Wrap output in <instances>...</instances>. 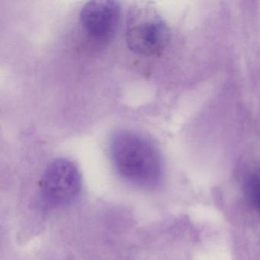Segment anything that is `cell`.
<instances>
[{
  "label": "cell",
  "instance_id": "cell-1",
  "mask_svg": "<svg viewBox=\"0 0 260 260\" xmlns=\"http://www.w3.org/2000/svg\"><path fill=\"white\" fill-rule=\"evenodd\" d=\"M110 154L117 171L131 183L149 188L159 180V153L142 135L132 131L117 132L111 138Z\"/></svg>",
  "mask_w": 260,
  "mask_h": 260
},
{
  "label": "cell",
  "instance_id": "cell-2",
  "mask_svg": "<svg viewBox=\"0 0 260 260\" xmlns=\"http://www.w3.org/2000/svg\"><path fill=\"white\" fill-rule=\"evenodd\" d=\"M126 43L134 54L151 56L167 47L170 31L157 12L150 6L135 4L126 22Z\"/></svg>",
  "mask_w": 260,
  "mask_h": 260
},
{
  "label": "cell",
  "instance_id": "cell-3",
  "mask_svg": "<svg viewBox=\"0 0 260 260\" xmlns=\"http://www.w3.org/2000/svg\"><path fill=\"white\" fill-rule=\"evenodd\" d=\"M42 192L47 203L59 207L72 202L81 188V177L77 166L66 158L49 164L42 179Z\"/></svg>",
  "mask_w": 260,
  "mask_h": 260
},
{
  "label": "cell",
  "instance_id": "cell-4",
  "mask_svg": "<svg viewBox=\"0 0 260 260\" xmlns=\"http://www.w3.org/2000/svg\"><path fill=\"white\" fill-rule=\"evenodd\" d=\"M121 19V6L117 1H91L80 13L84 31L92 39L109 42L115 36Z\"/></svg>",
  "mask_w": 260,
  "mask_h": 260
}]
</instances>
